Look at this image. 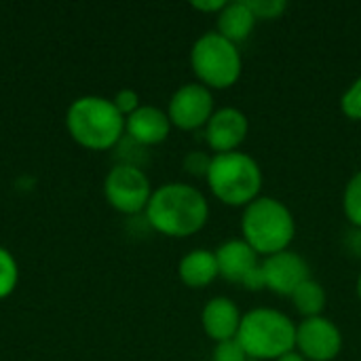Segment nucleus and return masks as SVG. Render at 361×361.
<instances>
[{
  "instance_id": "1",
  "label": "nucleus",
  "mask_w": 361,
  "mask_h": 361,
  "mask_svg": "<svg viewBox=\"0 0 361 361\" xmlns=\"http://www.w3.org/2000/svg\"><path fill=\"white\" fill-rule=\"evenodd\" d=\"M146 218L161 235L190 237L207 224L209 203L199 188L184 182H169L152 192Z\"/></svg>"
},
{
  "instance_id": "2",
  "label": "nucleus",
  "mask_w": 361,
  "mask_h": 361,
  "mask_svg": "<svg viewBox=\"0 0 361 361\" xmlns=\"http://www.w3.org/2000/svg\"><path fill=\"white\" fill-rule=\"evenodd\" d=\"M243 241L262 258L286 252L296 235V220L290 207L275 197H258L241 216Z\"/></svg>"
},
{
  "instance_id": "3",
  "label": "nucleus",
  "mask_w": 361,
  "mask_h": 361,
  "mask_svg": "<svg viewBox=\"0 0 361 361\" xmlns=\"http://www.w3.org/2000/svg\"><path fill=\"white\" fill-rule=\"evenodd\" d=\"M237 343L250 360H273L296 351V326L277 309H252L243 313Z\"/></svg>"
},
{
  "instance_id": "4",
  "label": "nucleus",
  "mask_w": 361,
  "mask_h": 361,
  "mask_svg": "<svg viewBox=\"0 0 361 361\" xmlns=\"http://www.w3.org/2000/svg\"><path fill=\"white\" fill-rule=\"evenodd\" d=\"M209 190L218 201L231 207H247L260 197L262 169L258 161L241 150L214 154L207 171Z\"/></svg>"
},
{
  "instance_id": "5",
  "label": "nucleus",
  "mask_w": 361,
  "mask_h": 361,
  "mask_svg": "<svg viewBox=\"0 0 361 361\" xmlns=\"http://www.w3.org/2000/svg\"><path fill=\"white\" fill-rule=\"evenodd\" d=\"M66 123L70 135L91 150L112 148L125 131V116L110 99L97 95L76 99L68 110Z\"/></svg>"
},
{
  "instance_id": "6",
  "label": "nucleus",
  "mask_w": 361,
  "mask_h": 361,
  "mask_svg": "<svg viewBox=\"0 0 361 361\" xmlns=\"http://www.w3.org/2000/svg\"><path fill=\"white\" fill-rule=\"evenodd\" d=\"M192 72L207 89L233 87L243 70V59L235 42L218 32L201 34L190 49Z\"/></svg>"
},
{
  "instance_id": "7",
  "label": "nucleus",
  "mask_w": 361,
  "mask_h": 361,
  "mask_svg": "<svg viewBox=\"0 0 361 361\" xmlns=\"http://www.w3.org/2000/svg\"><path fill=\"white\" fill-rule=\"evenodd\" d=\"M104 192L108 203L123 214H140L146 212L148 201L152 197L150 182L146 173L135 165H116L106 176Z\"/></svg>"
},
{
  "instance_id": "8",
  "label": "nucleus",
  "mask_w": 361,
  "mask_h": 361,
  "mask_svg": "<svg viewBox=\"0 0 361 361\" xmlns=\"http://www.w3.org/2000/svg\"><path fill=\"white\" fill-rule=\"evenodd\" d=\"M216 260L222 279L241 283L252 292L264 290L262 260L243 239H231L222 243L216 250Z\"/></svg>"
},
{
  "instance_id": "9",
  "label": "nucleus",
  "mask_w": 361,
  "mask_h": 361,
  "mask_svg": "<svg viewBox=\"0 0 361 361\" xmlns=\"http://www.w3.org/2000/svg\"><path fill=\"white\" fill-rule=\"evenodd\" d=\"M214 95L212 89H207L201 82H188L182 85L169 99L167 116L171 125L184 131H192L199 127H205L214 114Z\"/></svg>"
},
{
  "instance_id": "10",
  "label": "nucleus",
  "mask_w": 361,
  "mask_h": 361,
  "mask_svg": "<svg viewBox=\"0 0 361 361\" xmlns=\"http://www.w3.org/2000/svg\"><path fill=\"white\" fill-rule=\"evenodd\" d=\"M296 351L307 361H332L343 351V334L338 326L319 315L302 319L296 326Z\"/></svg>"
},
{
  "instance_id": "11",
  "label": "nucleus",
  "mask_w": 361,
  "mask_h": 361,
  "mask_svg": "<svg viewBox=\"0 0 361 361\" xmlns=\"http://www.w3.org/2000/svg\"><path fill=\"white\" fill-rule=\"evenodd\" d=\"M262 277L264 290H271L279 296H292L296 288L311 277V273L307 260L300 254L286 250L262 258Z\"/></svg>"
},
{
  "instance_id": "12",
  "label": "nucleus",
  "mask_w": 361,
  "mask_h": 361,
  "mask_svg": "<svg viewBox=\"0 0 361 361\" xmlns=\"http://www.w3.org/2000/svg\"><path fill=\"white\" fill-rule=\"evenodd\" d=\"M247 131H250V123L245 112L226 106L212 114L209 123L205 125V140L216 154H224V152L239 150V146L247 137Z\"/></svg>"
},
{
  "instance_id": "13",
  "label": "nucleus",
  "mask_w": 361,
  "mask_h": 361,
  "mask_svg": "<svg viewBox=\"0 0 361 361\" xmlns=\"http://www.w3.org/2000/svg\"><path fill=\"white\" fill-rule=\"evenodd\" d=\"M241 311L239 307L226 298V296H216L207 300L201 313V326L203 332L218 345L237 338L239 326H241Z\"/></svg>"
},
{
  "instance_id": "14",
  "label": "nucleus",
  "mask_w": 361,
  "mask_h": 361,
  "mask_svg": "<svg viewBox=\"0 0 361 361\" xmlns=\"http://www.w3.org/2000/svg\"><path fill=\"white\" fill-rule=\"evenodd\" d=\"M125 129L133 142L142 146H154L167 140L171 131V121L167 112L157 106H140L133 114L125 118Z\"/></svg>"
},
{
  "instance_id": "15",
  "label": "nucleus",
  "mask_w": 361,
  "mask_h": 361,
  "mask_svg": "<svg viewBox=\"0 0 361 361\" xmlns=\"http://www.w3.org/2000/svg\"><path fill=\"white\" fill-rule=\"evenodd\" d=\"M178 275L182 279L184 286L192 288V290H201L207 288L209 283H214L220 277L218 271V260H216V252L212 250H190L178 267Z\"/></svg>"
},
{
  "instance_id": "16",
  "label": "nucleus",
  "mask_w": 361,
  "mask_h": 361,
  "mask_svg": "<svg viewBox=\"0 0 361 361\" xmlns=\"http://www.w3.org/2000/svg\"><path fill=\"white\" fill-rule=\"evenodd\" d=\"M256 15L250 8L247 0H233L226 2V6L218 13V34H222L226 40L239 44L250 38L256 25Z\"/></svg>"
},
{
  "instance_id": "17",
  "label": "nucleus",
  "mask_w": 361,
  "mask_h": 361,
  "mask_svg": "<svg viewBox=\"0 0 361 361\" xmlns=\"http://www.w3.org/2000/svg\"><path fill=\"white\" fill-rule=\"evenodd\" d=\"M290 298H292V302H294V309H296L305 319H309V317H319V315L324 313V309H326V302H328V296H326L324 286H322L319 281L311 279V277H309L307 281H302Z\"/></svg>"
},
{
  "instance_id": "18",
  "label": "nucleus",
  "mask_w": 361,
  "mask_h": 361,
  "mask_svg": "<svg viewBox=\"0 0 361 361\" xmlns=\"http://www.w3.org/2000/svg\"><path fill=\"white\" fill-rule=\"evenodd\" d=\"M343 212L353 228H361V169L351 176L343 192Z\"/></svg>"
},
{
  "instance_id": "19",
  "label": "nucleus",
  "mask_w": 361,
  "mask_h": 361,
  "mask_svg": "<svg viewBox=\"0 0 361 361\" xmlns=\"http://www.w3.org/2000/svg\"><path fill=\"white\" fill-rule=\"evenodd\" d=\"M17 277H19V271H17L15 258L4 247H0V298L8 296L15 290Z\"/></svg>"
},
{
  "instance_id": "20",
  "label": "nucleus",
  "mask_w": 361,
  "mask_h": 361,
  "mask_svg": "<svg viewBox=\"0 0 361 361\" xmlns=\"http://www.w3.org/2000/svg\"><path fill=\"white\" fill-rule=\"evenodd\" d=\"M341 110L345 112L347 118L351 121H361V76L355 78L349 89L341 97Z\"/></svg>"
},
{
  "instance_id": "21",
  "label": "nucleus",
  "mask_w": 361,
  "mask_h": 361,
  "mask_svg": "<svg viewBox=\"0 0 361 361\" xmlns=\"http://www.w3.org/2000/svg\"><path fill=\"white\" fill-rule=\"evenodd\" d=\"M247 4L254 11L256 19H264V21L279 19L288 8L286 0H247Z\"/></svg>"
},
{
  "instance_id": "22",
  "label": "nucleus",
  "mask_w": 361,
  "mask_h": 361,
  "mask_svg": "<svg viewBox=\"0 0 361 361\" xmlns=\"http://www.w3.org/2000/svg\"><path fill=\"white\" fill-rule=\"evenodd\" d=\"M214 361H250L247 353L243 351V347L237 343V338L226 341V343H218L214 349Z\"/></svg>"
},
{
  "instance_id": "23",
  "label": "nucleus",
  "mask_w": 361,
  "mask_h": 361,
  "mask_svg": "<svg viewBox=\"0 0 361 361\" xmlns=\"http://www.w3.org/2000/svg\"><path fill=\"white\" fill-rule=\"evenodd\" d=\"M209 165H212V157L207 152L195 150V152H188L184 157V169L197 178H207Z\"/></svg>"
},
{
  "instance_id": "24",
  "label": "nucleus",
  "mask_w": 361,
  "mask_h": 361,
  "mask_svg": "<svg viewBox=\"0 0 361 361\" xmlns=\"http://www.w3.org/2000/svg\"><path fill=\"white\" fill-rule=\"evenodd\" d=\"M112 104L116 106V110L127 118L129 114H133L140 108V97L133 89H123L116 93V97L112 99Z\"/></svg>"
},
{
  "instance_id": "25",
  "label": "nucleus",
  "mask_w": 361,
  "mask_h": 361,
  "mask_svg": "<svg viewBox=\"0 0 361 361\" xmlns=\"http://www.w3.org/2000/svg\"><path fill=\"white\" fill-rule=\"evenodd\" d=\"M226 6V0H195L192 2V8H197V11H203V13H220L222 8Z\"/></svg>"
},
{
  "instance_id": "26",
  "label": "nucleus",
  "mask_w": 361,
  "mask_h": 361,
  "mask_svg": "<svg viewBox=\"0 0 361 361\" xmlns=\"http://www.w3.org/2000/svg\"><path fill=\"white\" fill-rule=\"evenodd\" d=\"M347 247L353 256L361 258V228H353L347 237Z\"/></svg>"
},
{
  "instance_id": "27",
  "label": "nucleus",
  "mask_w": 361,
  "mask_h": 361,
  "mask_svg": "<svg viewBox=\"0 0 361 361\" xmlns=\"http://www.w3.org/2000/svg\"><path fill=\"white\" fill-rule=\"evenodd\" d=\"M277 361H307L298 351H290L288 355H283V357H279Z\"/></svg>"
},
{
  "instance_id": "28",
  "label": "nucleus",
  "mask_w": 361,
  "mask_h": 361,
  "mask_svg": "<svg viewBox=\"0 0 361 361\" xmlns=\"http://www.w3.org/2000/svg\"><path fill=\"white\" fill-rule=\"evenodd\" d=\"M357 296H360V300H361V273H360V277H357Z\"/></svg>"
}]
</instances>
